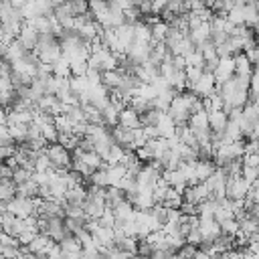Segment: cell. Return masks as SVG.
<instances>
[{
	"mask_svg": "<svg viewBox=\"0 0 259 259\" xmlns=\"http://www.w3.org/2000/svg\"><path fill=\"white\" fill-rule=\"evenodd\" d=\"M214 89H217V81H214L212 73H202L200 79L190 87V91H192L194 95H198L200 99H202V97H208L210 93H214Z\"/></svg>",
	"mask_w": 259,
	"mask_h": 259,
	"instance_id": "cell-6",
	"label": "cell"
},
{
	"mask_svg": "<svg viewBox=\"0 0 259 259\" xmlns=\"http://www.w3.org/2000/svg\"><path fill=\"white\" fill-rule=\"evenodd\" d=\"M63 4L67 6L69 14L75 16V18L85 14V12H89V0H65Z\"/></svg>",
	"mask_w": 259,
	"mask_h": 259,
	"instance_id": "cell-21",
	"label": "cell"
},
{
	"mask_svg": "<svg viewBox=\"0 0 259 259\" xmlns=\"http://www.w3.org/2000/svg\"><path fill=\"white\" fill-rule=\"evenodd\" d=\"M214 170H217V166H214L212 160H196V164H194L196 182H206Z\"/></svg>",
	"mask_w": 259,
	"mask_h": 259,
	"instance_id": "cell-15",
	"label": "cell"
},
{
	"mask_svg": "<svg viewBox=\"0 0 259 259\" xmlns=\"http://www.w3.org/2000/svg\"><path fill=\"white\" fill-rule=\"evenodd\" d=\"M97 221H99V225H101V227L115 229V214H113V210H111V208H107V210H105Z\"/></svg>",
	"mask_w": 259,
	"mask_h": 259,
	"instance_id": "cell-30",
	"label": "cell"
},
{
	"mask_svg": "<svg viewBox=\"0 0 259 259\" xmlns=\"http://www.w3.org/2000/svg\"><path fill=\"white\" fill-rule=\"evenodd\" d=\"M69 87H71L73 95L81 101V99L87 95V91H89L91 83L87 81V77H71V79H69Z\"/></svg>",
	"mask_w": 259,
	"mask_h": 259,
	"instance_id": "cell-16",
	"label": "cell"
},
{
	"mask_svg": "<svg viewBox=\"0 0 259 259\" xmlns=\"http://www.w3.org/2000/svg\"><path fill=\"white\" fill-rule=\"evenodd\" d=\"M55 127H57L59 134H73L75 123L69 119V115L61 113V115H55Z\"/></svg>",
	"mask_w": 259,
	"mask_h": 259,
	"instance_id": "cell-25",
	"label": "cell"
},
{
	"mask_svg": "<svg viewBox=\"0 0 259 259\" xmlns=\"http://www.w3.org/2000/svg\"><path fill=\"white\" fill-rule=\"evenodd\" d=\"M36 235H38L36 231H22V233H20V235H18L16 239H18V243H20V245H24V247H28V245L32 243V239H34Z\"/></svg>",
	"mask_w": 259,
	"mask_h": 259,
	"instance_id": "cell-31",
	"label": "cell"
},
{
	"mask_svg": "<svg viewBox=\"0 0 259 259\" xmlns=\"http://www.w3.org/2000/svg\"><path fill=\"white\" fill-rule=\"evenodd\" d=\"M212 77H214L217 85H219V83H225V81H229V79H233V77H235V59H233V57L221 59L219 65H217V69H214V73H212Z\"/></svg>",
	"mask_w": 259,
	"mask_h": 259,
	"instance_id": "cell-7",
	"label": "cell"
},
{
	"mask_svg": "<svg viewBox=\"0 0 259 259\" xmlns=\"http://www.w3.org/2000/svg\"><path fill=\"white\" fill-rule=\"evenodd\" d=\"M227 20L233 24V26H245V12H243V6H235L233 10L227 12Z\"/></svg>",
	"mask_w": 259,
	"mask_h": 259,
	"instance_id": "cell-26",
	"label": "cell"
},
{
	"mask_svg": "<svg viewBox=\"0 0 259 259\" xmlns=\"http://www.w3.org/2000/svg\"><path fill=\"white\" fill-rule=\"evenodd\" d=\"M123 200H125V192L121 188H117V186H107L105 188V204H107V208H115Z\"/></svg>",
	"mask_w": 259,
	"mask_h": 259,
	"instance_id": "cell-18",
	"label": "cell"
},
{
	"mask_svg": "<svg viewBox=\"0 0 259 259\" xmlns=\"http://www.w3.org/2000/svg\"><path fill=\"white\" fill-rule=\"evenodd\" d=\"M255 30H259V18H257V26H255Z\"/></svg>",
	"mask_w": 259,
	"mask_h": 259,
	"instance_id": "cell-37",
	"label": "cell"
},
{
	"mask_svg": "<svg viewBox=\"0 0 259 259\" xmlns=\"http://www.w3.org/2000/svg\"><path fill=\"white\" fill-rule=\"evenodd\" d=\"M45 154L49 156L53 170H57V172H63V170H69V168H71V162H73V154H71V150H67L65 146H61L59 142H55V144H47V148H45Z\"/></svg>",
	"mask_w": 259,
	"mask_h": 259,
	"instance_id": "cell-1",
	"label": "cell"
},
{
	"mask_svg": "<svg viewBox=\"0 0 259 259\" xmlns=\"http://www.w3.org/2000/svg\"><path fill=\"white\" fill-rule=\"evenodd\" d=\"M130 259H150V257H146V255H140V253H134Z\"/></svg>",
	"mask_w": 259,
	"mask_h": 259,
	"instance_id": "cell-35",
	"label": "cell"
},
{
	"mask_svg": "<svg viewBox=\"0 0 259 259\" xmlns=\"http://www.w3.org/2000/svg\"><path fill=\"white\" fill-rule=\"evenodd\" d=\"M12 176H14V170L6 162H2L0 164V180H12Z\"/></svg>",
	"mask_w": 259,
	"mask_h": 259,
	"instance_id": "cell-32",
	"label": "cell"
},
{
	"mask_svg": "<svg viewBox=\"0 0 259 259\" xmlns=\"http://www.w3.org/2000/svg\"><path fill=\"white\" fill-rule=\"evenodd\" d=\"M16 196H22V198H36L38 196V184L30 178L28 182H22V184H16Z\"/></svg>",
	"mask_w": 259,
	"mask_h": 259,
	"instance_id": "cell-19",
	"label": "cell"
},
{
	"mask_svg": "<svg viewBox=\"0 0 259 259\" xmlns=\"http://www.w3.org/2000/svg\"><path fill=\"white\" fill-rule=\"evenodd\" d=\"M8 2H10V4L14 6V8H22V6H24V4L28 2V0H8Z\"/></svg>",
	"mask_w": 259,
	"mask_h": 259,
	"instance_id": "cell-33",
	"label": "cell"
},
{
	"mask_svg": "<svg viewBox=\"0 0 259 259\" xmlns=\"http://www.w3.org/2000/svg\"><path fill=\"white\" fill-rule=\"evenodd\" d=\"M219 225H221L223 235L237 237V233H239V221H237V219H227V221H223V223H219Z\"/></svg>",
	"mask_w": 259,
	"mask_h": 259,
	"instance_id": "cell-28",
	"label": "cell"
},
{
	"mask_svg": "<svg viewBox=\"0 0 259 259\" xmlns=\"http://www.w3.org/2000/svg\"><path fill=\"white\" fill-rule=\"evenodd\" d=\"M121 77H123V73H121L119 69H115V71H105V73L101 75V83L105 85V89H107L109 93H113V91L119 87Z\"/></svg>",
	"mask_w": 259,
	"mask_h": 259,
	"instance_id": "cell-17",
	"label": "cell"
},
{
	"mask_svg": "<svg viewBox=\"0 0 259 259\" xmlns=\"http://www.w3.org/2000/svg\"><path fill=\"white\" fill-rule=\"evenodd\" d=\"M53 75L59 77V79H71V63L65 57H61L59 61H55L53 63Z\"/></svg>",
	"mask_w": 259,
	"mask_h": 259,
	"instance_id": "cell-22",
	"label": "cell"
},
{
	"mask_svg": "<svg viewBox=\"0 0 259 259\" xmlns=\"http://www.w3.org/2000/svg\"><path fill=\"white\" fill-rule=\"evenodd\" d=\"M188 127H190L194 134L208 132V130H210V125H208V113H206L204 109H200V111L192 113V115H190V119H188Z\"/></svg>",
	"mask_w": 259,
	"mask_h": 259,
	"instance_id": "cell-13",
	"label": "cell"
},
{
	"mask_svg": "<svg viewBox=\"0 0 259 259\" xmlns=\"http://www.w3.org/2000/svg\"><path fill=\"white\" fill-rule=\"evenodd\" d=\"M202 107H204V111H206V113H212V111L223 109V107H225V103H223L221 95L214 91V93H210L208 97H202Z\"/></svg>",
	"mask_w": 259,
	"mask_h": 259,
	"instance_id": "cell-23",
	"label": "cell"
},
{
	"mask_svg": "<svg viewBox=\"0 0 259 259\" xmlns=\"http://www.w3.org/2000/svg\"><path fill=\"white\" fill-rule=\"evenodd\" d=\"M198 219H200V217H198ZM198 231H200V235H202V241H208V243L217 241V239L223 235L221 225H219V221H217L214 217L200 219V223H198Z\"/></svg>",
	"mask_w": 259,
	"mask_h": 259,
	"instance_id": "cell-5",
	"label": "cell"
},
{
	"mask_svg": "<svg viewBox=\"0 0 259 259\" xmlns=\"http://www.w3.org/2000/svg\"><path fill=\"white\" fill-rule=\"evenodd\" d=\"M55 247V241L49 237V235H45V233H38L34 239H32V243L28 245V249L32 251V253H36V255H49V251Z\"/></svg>",
	"mask_w": 259,
	"mask_h": 259,
	"instance_id": "cell-11",
	"label": "cell"
},
{
	"mask_svg": "<svg viewBox=\"0 0 259 259\" xmlns=\"http://www.w3.org/2000/svg\"><path fill=\"white\" fill-rule=\"evenodd\" d=\"M32 174H34V172H28L26 168H20V166H18V168L14 170L12 180H14V184H22V182H28V180L32 178Z\"/></svg>",
	"mask_w": 259,
	"mask_h": 259,
	"instance_id": "cell-29",
	"label": "cell"
},
{
	"mask_svg": "<svg viewBox=\"0 0 259 259\" xmlns=\"http://www.w3.org/2000/svg\"><path fill=\"white\" fill-rule=\"evenodd\" d=\"M249 190H251V182L247 178H243V174L227 178V198H231V200H245Z\"/></svg>",
	"mask_w": 259,
	"mask_h": 259,
	"instance_id": "cell-4",
	"label": "cell"
},
{
	"mask_svg": "<svg viewBox=\"0 0 259 259\" xmlns=\"http://www.w3.org/2000/svg\"><path fill=\"white\" fill-rule=\"evenodd\" d=\"M6 210L12 212L18 219H26L36 214V198H22V196H14L12 200L6 202Z\"/></svg>",
	"mask_w": 259,
	"mask_h": 259,
	"instance_id": "cell-3",
	"label": "cell"
},
{
	"mask_svg": "<svg viewBox=\"0 0 259 259\" xmlns=\"http://www.w3.org/2000/svg\"><path fill=\"white\" fill-rule=\"evenodd\" d=\"M243 12H245V26L249 28H255L257 26V18H259V8L253 0H249L245 6H243Z\"/></svg>",
	"mask_w": 259,
	"mask_h": 259,
	"instance_id": "cell-20",
	"label": "cell"
},
{
	"mask_svg": "<svg viewBox=\"0 0 259 259\" xmlns=\"http://www.w3.org/2000/svg\"><path fill=\"white\" fill-rule=\"evenodd\" d=\"M257 223H259V214H257Z\"/></svg>",
	"mask_w": 259,
	"mask_h": 259,
	"instance_id": "cell-38",
	"label": "cell"
},
{
	"mask_svg": "<svg viewBox=\"0 0 259 259\" xmlns=\"http://www.w3.org/2000/svg\"><path fill=\"white\" fill-rule=\"evenodd\" d=\"M38 38H40V34L36 32V28H34L32 24L24 22V26H22V30H20V34H18V40L22 42V47L32 53V51L36 49V45H38Z\"/></svg>",
	"mask_w": 259,
	"mask_h": 259,
	"instance_id": "cell-8",
	"label": "cell"
},
{
	"mask_svg": "<svg viewBox=\"0 0 259 259\" xmlns=\"http://www.w3.org/2000/svg\"><path fill=\"white\" fill-rule=\"evenodd\" d=\"M162 178H164L172 188H176L178 192H184V190L188 188V180H186V176H184V172H182L180 168H176V170H166V172L162 174Z\"/></svg>",
	"mask_w": 259,
	"mask_h": 259,
	"instance_id": "cell-9",
	"label": "cell"
},
{
	"mask_svg": "<svg viewBox=\"0 0 259 259\" xmlns=\"http://www.w3.org/2000/svg\"><path fill=\"white\" fill-rule=\"evenodd\" d=\"M245 156V142L243 140H237L233 144H225V146H219L214 150V162H217V168L233 162V160H243Z\"/></svg>",
	"mask_w": 259,
	"mask_h": 259,
	"instance_id": "cell-2",
	"label": "cell"
},
{
	"mask_svg": "<svg viewBox=\"0 0 259 259\" xmlns=\"http://www.w3.org/2000/svg\"><path fill=\"white\" fill-rule=\"evenodd\" d=\"M251 140L259 142V121H257V123H255V127H253V136H251Z\"/></svg>",
	"mask_w": 259,
	"mask_h": 259,
	"instance_id": "cell-34",
	"label": "cell"
},
{
	"mask_svg": "<svg viewBox=\"0 0 259 259\" xmlns=\"http://www.w3.org/2000/svg\"><path fill=\"white\" fill-rule=\"evenodd\" d=\"M168 30H170V26L164 20L152 24V42H164L166 36H168Z\"/></svg>",
	"mask_w": 259,
	"mask_h": 259,
	"instance_id": "cell-24",
	"label": "cell"
},
{
	"mask_svg": "<svg viewBox=\"0 0 259 259\" xmlns=\"http://www.w3.org/2000/svg\"><path fill=\"white\" fill-rule=\"evenodd\" d=\"M117 125L127 127V130H136V127H140V125H142V121H140V113H138L136 109H132L130 105H125V107L121 109V113H119Z\"/></svg>",
	"mask_w": 259,
	"mask_h": 259,
	"instance_id": "cell-10",
	"label": "cell"
},
{
	"mask_svg": "<svg viewBox=\"0 0 259 259\" xmlns=\"http://www.w3.org/2000/svg\"><path fill=\"white\" fill-rule=\"evenodd\" d=\"M156 130H158L160 138H166V140L172 138V136H176V123H174V119L166 111H162V115H160V119L156 123Z\"/></svg>",
	"mask_w": 259,
	"mask_h": 259,
	"instance_id": "cell-14",
	"label": "cell"
},
{
	"mask_svg": "<svg viewBox=\"0 0 259 259\" xmlns=\"http://www.w3.org/2000/svg\"><path fill=\"white\" fill-rule=\"evenodd\" d=\"M4 212H8V210H6V202L0 200V214H4Z\"/></svg>",
	"mask_w": 259,
	"mask_h": 259,
	"instance_id": "cell-36",
	"label": "cell"
},
{
	"mask_svg": "<svg viewBox=\"0 0 259 259\" xmlns=\"http://www.w3.org/2000/svg\"><path fill=\"white\" fill-rule=\"evenodd\" d=\"M249 101H259V67H253V75L249 83Z\"/></svg>",
	"mask_w": 259,
	"mask_h": 259,
	"instance_id": "cell-27",
	"label": "cell"
},
{
	"mask_svg": "<svg viewBox=\"0 0 259 259\" xmlns=\"http://www.w3.org/2000/svg\"><path fill=\"white\" fill-rule=\"evenodd\" d=\"M208 125H210L212 134H223L227 130V125H229V113L225 109L208 113Z\"/></svg>",
	"mask_w": 259,
	"mask_h": 259,
	"instance_id": "cell-12",
	"label": "cell"
}]
</instances>
